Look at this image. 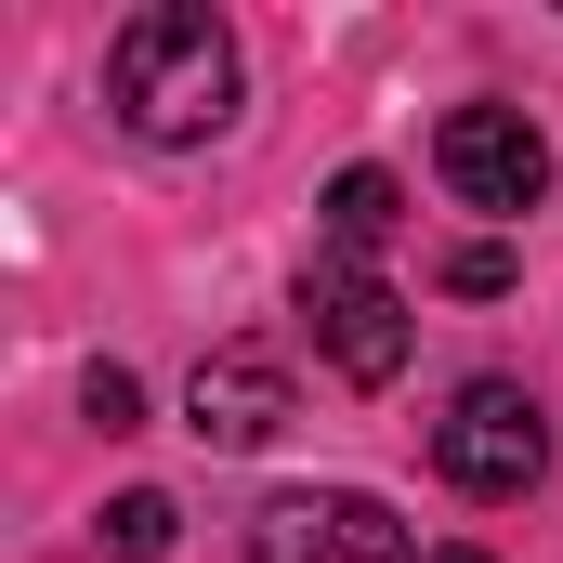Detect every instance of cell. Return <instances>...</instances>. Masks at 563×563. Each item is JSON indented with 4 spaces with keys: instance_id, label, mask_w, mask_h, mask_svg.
I'll use <instances>...</instances> for the list:
<instances>
[{
    "instance_id": "7a4b0ae2",
    "label": "cell",
    "mask_w": 563,
    "mask_h": 563,
    "mask_svg": "<svg viewBox=\"0 0 563 563\" xmlns=\"http://www.w3.org/2000/svg\"><path fill=\"white\" fill-rule=\"evenodd\" d=\"M432 472L459 498H525L551 472V432H538V394L525 380H472L445 420H432Z\"/></svg>"
},
{
    "instance_id": "8992f818",
    "label": "cell",
    "mask_w": 563,
    "mask_h": 563,
    "mask_svg": "<svg viewBox=\"0 0 563 563\" xmlns=\"http://www.w3.org/2000/svg\"><path fill=\"white\" fill-rule=\"evenodd\" d=\"M184 420H197V445H276V432H288V367H276V354H250V341L197 354Z\"/></svg>"
},
{
    "instance_id": "52a82bcc",
    "label": "cell",
    "mask_w": 563,
    "mask_h": 563,
    "mask_svg": "<svg viewBox=\"0 0 563 563\" xmlns=\"http://www.w3.org/2000/svg\"><path fill=\"white\" fill-rule=\"evenodd\" d=\"M394 223H407L394 170H341V184H328V250H341V263H367V250H380Z\"/></svg>"
},
{
    "instance_id": "277c9868",
    "label": "cell",
    "mask_w": 563,
    "mask_h": 563,
    "mask_svg": "<svg viewBox=\"0 0 563 563\" xmlns=\"http://www.w3.org/2000/svg\"><path fill=\"white\" fill-rule=\"evenodd\" d=\"M250 563H420V551L367 485H301V498H263Z\"/></svg>"
},
{
    "instance_id": "ba28073f",
    "label": "cell",
    "mask_w": 563,
    "mask_h": 563,
    "mask_svg": "<svg viewBox=\"0 0 563 563\" xmlns=\"http://www.w3.org/2000/svg\"><path fill=\"white\" fill-rule=\"evenodd\" d=\"M170 538H184V511H170L157 485H132V498H106V551H119V563H157Z\"/></svg>"
},
{
    "instance_id": "30bf717a",
    "label": "cell",
    "mask_w": 563,
    "mask_h": 563,
    "mask_svg": "<svg viewBox=\"0 0 563 563\" xmlns=\"http://www.w3.org/2000/svg\"><path fill=\"white\" fill-rule=\"evenodd\" d=\"M445 288H459V301H498V288H511V250H498V236H485V250H459Z\"/></svg>"
},
{
    "instance_id": "8fae6325",
    "label": "cell",
    "mask_w": 563,
    "mask_h": 563,
    "mask_svg": "<svg viewBox=\"0 0 563 563\" xmlns=\"http://www.w3.org/2000/svg\"><path fill=\"white\" fill-rule=\"evenodd\" d=\"M445 563H485V551H445Z\"/></svg>"
},
{
    "instance_id": "6da1fadb",
    "label": "cell",
    "mask_w": 563,
    "mask_h": 563,
    "mask_svg": "<svg viewBox=\"0 0 563 563\" xmlns=\"http://www.w3.org/2000/svg\"><path fill=\"white\" fill-rule=\"evenodd\" d=\"M106 92H119V119L144 144H210L236 119V40L197 0H144L119 26V53H106Z\"/></svg>"
},
{
    "instance_id": "9c48e42d",
    "label": "cell",
    "mask_w": 563,
    "mask_h": 563,
    "mask_svg": "<svg viewBox=\"0 0 563 563\" xmlns=\"http://www.w3.org/2000/svg\"><path fill=\"white\" fill-rule=\"evenodd\" d=\"M79 407H92V432H132V420H144V380H132V367H92Z\"/></svg>"
},
{
    "instance_id": "3957f363",
    "label": "cell",
    "mask_w": 563,
    "mask_h": 563,
    "mask_svg": "<svg viewBox=\"0 0 563 563\" xmlns=\"http://www.w3.org/2000/svg\"><path fill=\"white\" fill-rule=\"evenodd\" d=\"M432 170H445V197H459V210H498V223H525V210L551 197V132H538L525 106H445Z\"/></svg>"
},
{
    "instance_id": "5b68a950",
    "label": "cell",
    "mask_w": 563,
    "mask_h": 563,
    "mask_svg": "<svg viewBox=\"0 0 563 563\" xmlns=\"http://www.w3.org/2000/svg\"><path fill=\"white\" fill-rule=\"evenodd\" d=\"M301 314H314V354H328L341 380H367V394H380V380L407 367V301L367 276V263L314 250V263H301Z\"/></svg>"
}]
</instances>
